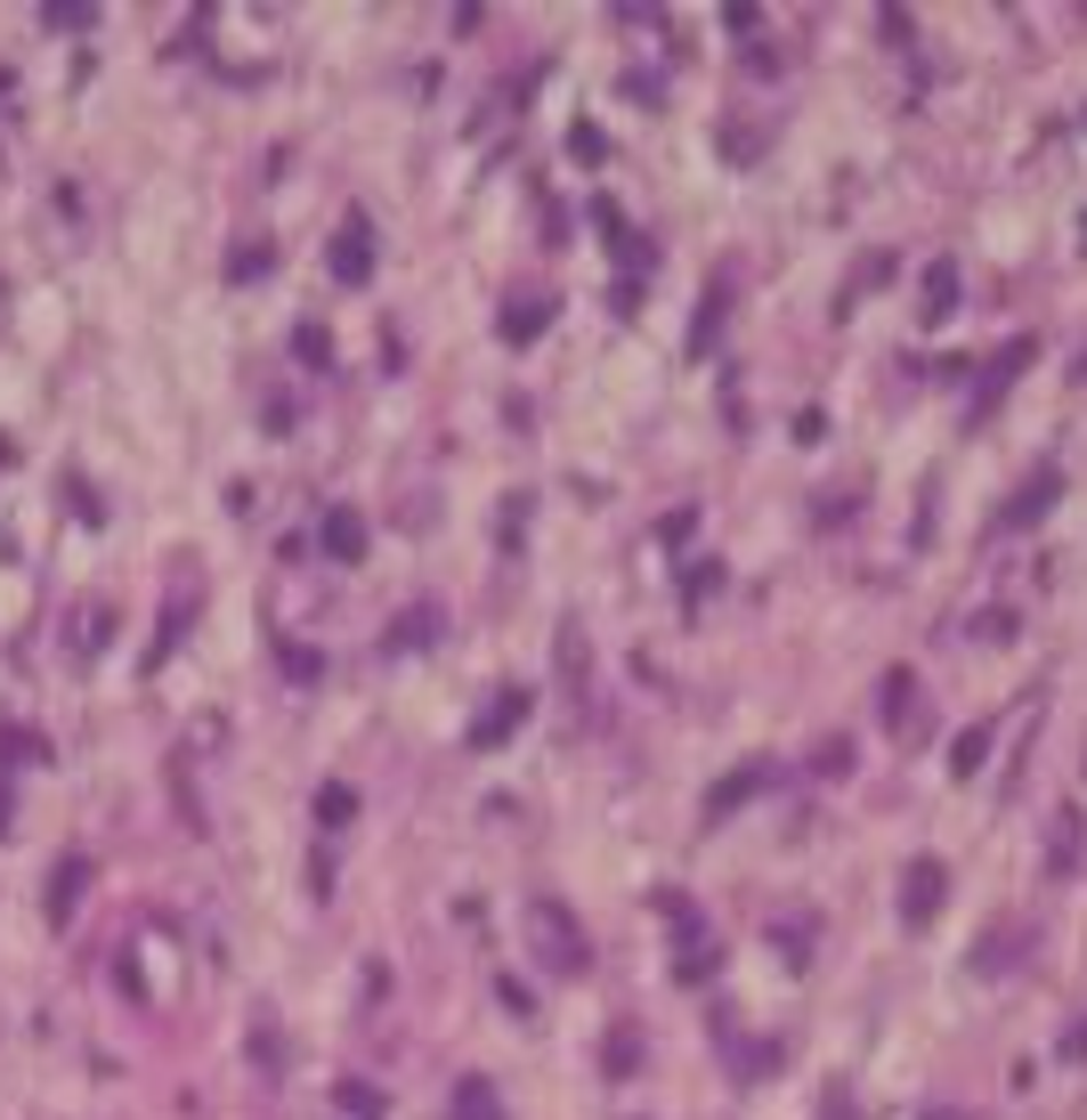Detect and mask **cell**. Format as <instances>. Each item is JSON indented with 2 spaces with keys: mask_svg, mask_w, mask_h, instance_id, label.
I'll list each match as a JSON object with an SVG mask.
<instances>
[{
  "mask_svg": "<svg viewBox=\"0 0 1087 1120\" xmlns=\"http://www.w3.org/2000/svg\"><path fill=\"white\" fill-rule=\"evenodd\" d=\"M349 813H358V796H349L341 780H333V787H317V820H325V828H341Z\"/></svg>",
  "mask_w": 1087,
  "mask_h": 1120,
  "instance_id": "cell-8",
  "label": "cell"
},
{
  "mask_svg": "<svg viewBox=\"0 0 1087 1120\" xmlns=\"http://www.w3.org/2000/svg\"><path fill=\"white\" fill-rule=\"evenodd\" d=\"M81 877H90V861H81V853H66V861H57V877H49V918H57V926L74 918V901H81Z\"/></svg>",
  "mask_w": 1087,
  "mask_h": 1120,
  "instance_id": "cell-5",
  "label": "cell"
},
{
  "mask_svg": "<svg viewBox=\"0 0 1087 1120\" xmlns=\"http://www.w3.org/2000/svg\"><path fill=\"white\" fill-rule=\"evenodd\" d=\"M536 950H552V966L560 974H576L584 966V933H576V918H569V909H536Z\"/></svg>",
  "mask_w": 1087,
  "mask_h": 1120,
  "instance_id": "cell-1",
  "label": "cell"
},
{
  "mask_svg": "<svg viewBox=\"0 0 1087 1120\" xmlns=\"http://www.w3.org/2000/svg\"><path fill=\"white\" fill-rule=\"evenodd\" d=\"M438 617H406V626H390V650H406V641H430Z\"/></svg>",
  "mask_w": 1087,
  "mask_h": 1120,
  "instance_id": "cell-12",
  "label": "cell"
},
{
  "mask_svg": "<svg viewBox=\"0 0 1087 1120\" xmlns=\"http://www.w3.org/2000/svg\"><path fill=\"white\" fill-rule=\"evenodd\" d=\"M519 715H528V691H504V698L488 707V723H471V747H504Z\"/></svg>",
  "mask_w": 1087,
  "mask_h": 1120,
  "instance_id": "cell-3",
  "label": "cell"
},
{
  "mask_svg": "<svg viewBox=\"0 0 1087 1120\" xmlns=\"http://www.w3.org/2000/svg\"><path fill=\"white\" fill-rule=\"evenodd\" d=\"M982 755H990V723H982V731H966V739H957V772H982Z\"/></svg>",
  "mask_w": 1087,
  "mask_h": 1120,
  "instance_id": "cell-10",
  "label": "cell"
},
{
  "mask_svg": "<svg viewBox=\"0 0 1087 1120\" xmlns=\"http://www.w3.org/2000/svg\"><path fill=\"white\" fill-rule=\"evenodd\" d=\"M455 1112H463V1120H495V1088L488 1080H463V1088H455Z\"/></svg>",
  "mask_w": 1087,
  "mask_h": 1120,
  "instance_id": "cell-7",
  "label": "cell"
},
{
  "mask_svg": "<svg viewBox=\"0 0 1087 1120\" xmlns=\"http://www.w3.org/2000/svg\"><path fill=\"white\" fill-rule=\"evenodd\" d=\"M284 674L292 682H317V650H284Z\"/></svg>",
  "mask_w": 1087,
  "mask_h": 1120,
  "instance_id": "cell-14",
  "label": "cell"
},
{
  "mask_svg": "<svg viewBox=\"0 0 1087 1120\" xmlns=\"http://www.w3.org/2000/svg\"><path fill=\"white\" fill-rule=\"evenodd\" d=\"M260 268H268V244H244V253H236V284H253Z\"/></svg>",
  "mask_w": 1087,
  "mask_h": 1120,
  "instance_id": "cell-13",
  "label": "cell"
},
{
  "mask_svg": "<svg viewBox=\"0 0 1087 1120\" xmlns=\"http://www.w3.org/2000/svg\"><path fill=\"white\" fill-rule=\"evenodd\" d=\"M950 301H957V284H950V268H933V284H926V317H950Z\"/></svg>",
  "mask_w": 1087,
  "mask_h": 1120,
  "instance_id": "cell-11",
  "label": "cell"
},
{
  "mask_svg": "<svg viewBox=\"0 0 1087 1120\" xmlns=\"http://www.w3.org/2000/svg\"><path fill=\"white\" fill-rule=\"evenodd\" d=\"M333 277H341V284H366L373 277V227L366 220L341 227V244H333Z\"/></svg>",
  "mask_w": 1087,
  "mask_h": 1120,
  "instance_id": "cell-2",
  "label": "cell"
},
{
  "mask_svg": "<svg viewBox=\"0 0 1087 1120\" xmlns=\"http://www.w3.org/2000/svg\"><path fill=\"white\" fill-rule=\"evenodd\" d=\"M544 317H552V301H519L512 317H504V334H512V341H528V334H536Z\"/></svg>",
  "mask_w": 1087,
  "mask_h": 1120,
  "instance_id": "cell-9",
  "label": "cell"
},
{
  "mask_svg": "<svg viewBox=\"0 0 1087 1120\" xmlns=\"http://www.w3.org/2000/svg\"><path fill=\"white\" fill-rule=\"evenodd\" d=\"M933 901H942V869L917 861V869H909V885H901V918H909V926H926V909H933Z\"/></svg>",
  "mask_w": 1087,
  "mask_h": 1120,
  "instance_id": "cell-4",
  "label": "cell"
},
{
  "mask_svg": "<svg viewBox=\"0 0 1087 1120\" xmlns=\"http://www.w3.org/2000/svg\"><path fill=\"white\" fill-rule=\"evenodd\" d=\"M325 552H341V560L366 552V520H358V512H333V520H325Z\"/></svg>",
  "mask_w": 1087,
  "mask_h": 1120,
  "instance_id": "cell-6",
  "label": "cell"
}]
</instances>
